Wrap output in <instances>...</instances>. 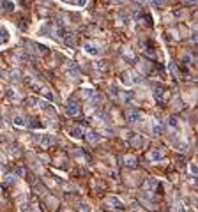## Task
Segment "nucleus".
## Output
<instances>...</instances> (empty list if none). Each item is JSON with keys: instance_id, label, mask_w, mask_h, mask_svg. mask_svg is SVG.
Masks as SVG:
<instances>
[{"instance_id": "nucleus-1", "label": "nucleus", "mask_w": 198, "mask_h": 212, "mask_svg": "<svg viewBox=\"0 0 198 212\" xmlns=\"http://www.w3.org/2000/svg\"><path fill=\"white\" fill-rule=\"evenodd\" d=\"M83 51L90 57H97L101 53V48H99L97 43H92V41H87V43H83Z\"/></svg>"}, {"instance_id": "nucleus-2", "label": "nucleus", "mask_w": 198, "mask_h": 212, "mask_svg": "<svg viewBox=\"0 0 198 212\" xmlns=\"http://www.w3.org/2000/svg\"><path fill=\"white\" fill-rule=\"evenodd\" d=\"M66 74L69 80H73V82H76V80H80L82 78V73H80V69H78L76 65L73 64V62H69L66 67Z\"/></svg>"}, {"instance_id": "nucleus-3", "label": "nucleus", "mask_w": 198, "mask_h": 212, "mask_svg": "<svg viewBox=\"0 0 198 212\" xmlns=\"http://www.w3.org/2000/svg\"><path fill=\"white\" fill-rule=\"evenodd\" d=\"M37 143L41 145L43 148H48V147H51L53 143H55V136L53 134H41V136H37Z\"/></svg>"}, {"instance_id": "nucleus-4", "label": "nucleus", "mask_w": 198, "mask_h": 212, "mask_svg": "<svg viewBox=\"0 0 198 212\" xmlns=\"http://www.w3.org/2000/svg\"><path fill=\"white\" fill-rule=\"evenodd\" d=\"M124 117H126L127 122L134 124V122H138V120H140V111H138L136 108H127L126 111H124Z\"/></svg>"}, {"instance_id": "nucleus-5", "label": "nucleus", "mask_w": 198, "mask_h": 212, "mask_svg": "<svg viewBox=\"0 0 198 212\" xmlns=\"http://www.w3.org/2000/svg\"><path fill=\"white\" fill-rule=\"evenodd\" d=\"M66 113L71 115V117H76V115H80V104L76 103V101H69L66 106Z\"/></svg>"}, {"instance_id": "nucleus-6", "label": "nucleus", "mask_w": 198, "mask_h": 212, "mask_svg": "<svg viewBox=\"0 0 198 212\" xmlns=\"http://www.w3.org/2000/svg\"><path fill=\"white\" fill-rule=\"evenodd\" d=\"M148 159L154 161V163H158V161H163V159H165V154H163V150H159V148H154V150L148 152Z\"/></svg>"}, {"instance_id": "nucleus-7", "label": "nucleus", "mask_w": 198, "mask_h": 212, "mask_svg": "<svg viewBox=\"0 0 198 212\" xmlns=\"http://www.w3.org/2000/svg\"><path fill=\"white\" fill-rule=\"evenodd\" d=\"M152 96H154L158 101H163V99H165V96H166L165 87H161V85H156V87L152 88Z\"/></svg>"}, {"instance_id": "nucleus-8", "label": "nucleus", "mask_w": 198, "mask_h": 212, "mask_svg": "<svg viewBox=\"0 0 198 212\" xmlns=\"http://www.w3.org/2000/svg\"><path fill=\"white\" fill-rule=\"evenodd\" d=\"M108 203H110V207H113V209H119V210H124L126 207H124V203H122L120 198H117V196H111V198H108Z\"/></svg>"}, {"instance_id": "nucleus-9", "label": "nucleus", "mask_w": 198, "mask_h": 212, "mask_svg": "<svg viewBox=\"0 0 198 212\" xmlns=\"http://www.w3.org/2000/svg\"><path fill=\"white\" fill-rule=\"evenodd\" d=\"M25 83H27V85L32 88V90H41V88H43V87H41V83L35 82L32 76H25Z\"/></svg>"}, {"instance_id": "nucleus-10", "label": "nucleus", "mask_w": 198, "mask_h": 212, "mask_svg": "<svg viewBox=\"0 0 198 212\" xmlns=\"http://www.w3.org/2000/svg\"><path fill=\"white\" fill-rule=\"evenodd\" d=\"M163 133H165V127H163L159 122L152 120V134H154V136H161Z\"/></svg>"}, {"instance_id": "nucleus-11", "label": "nucleus", "mask_w": 198, "mask_h": 212, "mask_svg": "<svg viewBox=\"0 0 198 212\" xmlns=\"http://www.w3.org/2000/svg\"><path fill=\"white\" fill-rule=\"evenodd\" d=\"M69 134H71L73 138H76V140H80V138H83V129L80 127V125H74V127H71V131H69Z\"/></svg>"}, {"instance_id": "nucleus-12", "label": "nucleus", "mask_w": 198, "mask_h": 212, "mask_svg": "<svg viewBox=\"0 0 198 212\" xmlns=\"http://www.w3.org/2000/svg\"><path fill=\"white\" fill-rule=\"evenodd\" d=\"M64 43H66V46H69V48H74V35H73L71 32H66V35H64Z\"/></svg>"}, {"instance_id": "nucleus-13", "label": "nucleus", "mask_w": 198, "mask_h": 212, "mask_svg": "<svg viewBox=\"0 0 198 212\" xmlns=\"http://www.w3.org/2000/svg\"><path fill=\"white\" fill-rule=\"evenodd\" d=\"M124 164L129 166V168H134V166H136V158H134V156H126V158H124Z\"/></svg>"}, {"instance_id": "nucleus-14", "label": "nucleus", "mask_w": 198, "mask_h": 212, "mask_svg": "<svg viewBox=\"0 0 198 212\" xmlns=\"http://www.w3.org/2000/svg\"><path fill=\"white\" fill-rule=\"evenodd\" d=\"M12 122H14V125H18V127H25V125H27V122H25V119H23L21 115H14Z\"/></svg>"}, {"instance_id": "nucleus-15", "label": "nucleus", "mask_w": 198, "mask_h": 212, "mask_svg": "<svg viewBox=\"0 0 198 212\" xmlns=\"http://www.w3.org/2000/svg\"><path fill=\"white\" fill-rule=\"evenodd\" d=\"M145 187H147L148 191H154V187H158V180L156 179H147V182H145Z\"/></svg>"}, {"instance_id": "nucleus-16", "label": "nucleus", "mask_w": 198, "mask_h": 212, "mask_svg": "<svg viewBox=\"0 0 198 212\" xmlns=\"http://www.w3.org/2000/svg\"><path fill=\"white\" fill-rule=\"evenodd\" d=\"M131 143L134 145V147H138V148H140V147H143V145H145V140H143L142 136H134V138L131 140Z\"/></svg>"}, {"instance_id": "nucleus-17", "label": "nucleus", "mask_w": 198, "mask_h": 212, "mask_svg": "<svg viewBox=\"0 0 198 212\" xmlns=\"http://www.w3.org/2000/svg\"><path fill=\"white\" fill-rule=\"evenodd\" d=\"M87 140L90 141V143H96V141L99 140V134L96 133V131H88V133H87Z\"/></svg>"}, {"instance_id": "nucleus-18", "label": "nucleus", "mask_w": 198, "mask_h": 212, "mask_svg": "<svg viewBox=\"0 0 198 212\" xmlns=\"http://www.w3.org/2000/svg\"><path fill=\"white\" fill-rule=\"evenodd\" d=\"M82 96H83V97H85V99H92L94 97V96H96V94H94V90H92V88H83V90H82Z\"/></svg>"}, {"instance_id": "nucleus-19", "label": "nucleus", "mask_w": 198, "mask_h": 212, "mask_svg": "<svg viewBox=\"0 0 198 212\" xmlns=\"http://www.w3.org/2000/svg\"><path fill=\"white\" fill-rule=\"evenodd\" d=\"M7 35H9V34H7V30L4 27H0V44L7 41Z\"/></svg>"}, {"instance_id": "nucleus-20", "label": "nucleus", "mask_w": 198, "mask_h": 212, "mask_svg": "<svg viewBox=\"0 0 198 212\" xmlns=\"http://www.w3.org/2000/svg\"><path fill=\"white\" fill-rule=\"evenodd\" d=\"M166 120H168L166 124L172 125V127H177V125H179V120H177V117H173V115H172V117H168Z\"/></svg>"}, {"instance_id": "nucleus-21", "label": "nucleus", "mask_w": 198, "mask_h": 212, "mask_svg": "<svg viewBox=\"0 0 198 212\" xmlns=\"http://www.w3.org/2000/svg\"><path fill=\"white\" fill-rule=\"evenodd\" d=\"M27 103L30 104V106H34V108H35V106H39L41 99H39V97H28V99H27Z\"/></svg>"}, {"instance_id": "nucleus-22", "label": "nucleus", "mask_w": 198, "mask_h": 212, "mask_svg": "<svg viewBox=\"0 0 198 212\" xmlns=\"http://www.w3.org/2000/svg\"><path fill=\"white\" fill-rule=\"evenodd\" d=\"M2 6L6 7V11H12V9H14V4H12V2H2Z\"/></svg>"}, {"instance_id": "nucleus-23", "label": "nucleus", "mask_w": 198, "mask_h": 212, "mask_svg": "<svg viewBox=\"0 0 198 212\" xmlns=\"http://www.w3.org/2000/svg\"><path fill=\"white\" fill-rule=\"evenodd\" d=\"M7 97H9V99H18L16 90H11V88H9V90H7Z\"/></svg>"}, {"instance_id": "nucleus-24", "label": "nucleus", "mask_w": 198, "mask_h": 212, "mask_svg": "<svg viewBox=\"0 0 198 212\" xmlns=\"http://www.w3.org/2000/svg\"><path fill=\"white\" fill-rule=\"evenodd\" d=\"M14 180H16V175H14V173H12V175H6V182H7V184H12Z\"/></svg>"}, {"instance_id": "nucleus-25", "label": "nucleus", "mask_w": 198, "mask_h": 212, "mask_svg": "<svg viewBox=\"0 0 198 212\" xmlns=\"http://www.w3.org/2000/svg\"><path fill=\"white\" fill-rule=\"evenodd\" d=\"M181 62H184V64H189V62H191V57H189L187 53H184V55L181 57Z\"/></svg>"}, {"instance_id": "nucleus-26", "label": "nucleus", "mask_w": 198, "mask_h": 212, "mask_svg": "<svg viewBox=\"0 0 198 212\" xmlns=\"http://www.w3.org/2000/svg\"><path fill=\"white\" fill-rule=\"evenodd\" d=\"M78 209H80V210H88V205L85 201H78Z\"/></svg>"}, {"instance_id": "nucleus-27", "label": "nucleus", "mask_w": 198, "mask_h": 212, "mask_svg": "<svg viewBox=\"0 0 198 212\" xmlns=\"http://www.w3.org/2000/svg\"><path fill=\"white\" fill-rule=\"evenodd\" d=\"M48 32H50V27H48V25H43V27L39 28V34H44V35H46Z\"/></svg>"}, {"instance_id": "nucleus-28", "label": "nucleus", "mask_w": 198, "mask_h": 212, "mask_svg": "<svg viewBox=\"0 0 198 212\" xmlns=\"http://www.w3.org/2000/svg\"><path fill=\"white\" fill-rule=\"evenodd\" d=\"M11 80H20V71H12V73H11Z\"/></svg>"}, {"instance_id": "nucleus-29", "label": "nucleus", "mask_w": 198, "mask_h": 212, "mask_svg": "<svg viewBox=\"0 0 198 212\" xmlns=\"http://www.w3.org/2000/svg\"><path fill=\"white\" fill-rule=\"evenodd\" d=\"M96 65H97L101 71H106V62H105V60H101V62H99V64H96Z\"/></svg>"}, {"instance_id": "nucleus-30", "label": "nucleus", "mask_w": 198, "mask_h": 212, "mask_svg": "<svg viewBox=\"0 0 198 212\" xmlns=\"http://www.w3.org/2000/svg\"><path fill=\"white\" fill-rule=\"evenodd\" d=\"M161 0H150V6H154V7H161Z\"/></svg>"}, {"instance_id": "nucleus-31", "label": "nucleus", "mask_w": 198, "mask_h": 212, "mask_svg": "<svg viewBox=\"0 0 198 212\" xmlns=\"http://www.w3.org/2000/svg\"><path fill=\"white\" fill-rule=\"evenodd\" d=\"M103 133H105L106 136H110V134H113V129H110V127H106V129H103Z\"/></svg>"}, {"instance_id": "nucleus-32", "label": "nucleus", "mask_w": 198, "mask_h": 212, "mask_svg": "<svg viewBox=\"0 0 198 212\" xmlns=\"http://www.w3.org/2000/svg\"><path fill=\"white\" fill-rule=\"evenodd\" d=\"M87 4V0H76V6H80V7H83Z\"/></svg>"}, {"instance_id": "nucleus-33", "label": "nucleus", "mask_w": 198, "mask_h": 212, "mask_svg": "<svg viewBox=\"0 0 198 212\" xmlns=\"http://www.w3.org/2000/svg\"><path fill=\"white\" fill-rule=\"evenodd\" d=\"M173 106H175V108H182V106H181V101H179V99H175V101H173Z\"/></svg>"}, {"instance_id": "nucleus-34", "label": "nucleus", "mask_w": 198, "mask_h": 212, "mask_svg": "<svg viewBox=\"0 0 198 212\" xmlns=\"http://www.w3.org/2000/svg\"><path fill=\"white\" fill-rule=\"evenodd\" d=\"M182 2H186V4H193L195 0H182Z\"/></svg>"}, {"instance_id": "nucleus-35", "label": "nucleus", "mask_w": 198, "mask_h": 212, "mask_svg": "<svg viewBox=\"0 0 198 212\" xmlns=\"http://www.w3.org/2000/svg\"><path fill=\"white\" fill-rule=\"evenodd\" d=\"M0 9H2V2H0Z\"/></svg>"}]
</instances>
